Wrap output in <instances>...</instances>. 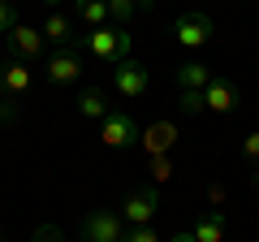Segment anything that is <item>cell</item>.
Masks as SVG:
<instances>
[{"label":"cell","mask_w":259,"mask_h":242,"mask_svg":"<svg viewBox=\"0 0 259 242\" xmlns=\"http://www.w3.org/2000/svg\"><path fill=\"white\" fill-rule=\"evenodd\" d=\"M173 78H177V87H182V91H203V87L212 83L216 74H212V69L203 65V61H182Z\"/></svg>","instance_id":"cell-14"},{"label":"cell","mask_w":259,"mask_h":242,"mask_svg":"<svg viewBox=\"0 0 259 242\" xmlns=\"http://www.w3.org/2000/svg\"><path fill=\"white\" fill-rule=\"evenodd\" d=\"M250 186H255V190H259V169H255V177H250Z\"/></svg>","instance_id":"cell-26"},{"label":"cell","mask_w":259,"mask_h":242,"mask_svg":"<svg viewBox=\"0 0 259 242\" xmlns=\"http://www.w3.org/2000/svg\"><path fill=\"white\" fill-rule=\"evenodd\" d=\"M48 83L52 87H69V83H78L82 78V44H74V48H56L52 56H48Z\"/></svg>","instance_id":"cell-5"},{"label":"cell","mask_w":259,"mask_h":242,"mask_svg":"<svg viewBox=\"0 0 259 242\" xmlns=\"http://www.w3.org/2000/svg\"><path fill=\"white\" fill-rule=\"evenodd\" d=\"M121 242H164V238H160L151 225H139V229H125V238H121Z\"/></svg>","instance_id":"cell-21"},{"label":"cell","mask_w":259,"mask_h":242,"mask_svg":"<svg viewBox=\"0 0 259 242\" xmlns=\"http://www.w3.org/2000/svg\"><path fill=\"white\" fill-rule=\"evenodd\" d=\"M30 242H65V238H61V229H56V225H39V229L30 233Z\"/></svg>","instance_id":"cell-23"},{"label":"cell","mask_w":259,"mask_h":242,"mask_svg":"<svg viewBox=\"0 0 259 242\" xmlns=\"http://www.w3.org/2000/svg\"><path fill=\"white\" fill-rule=\"evenodd\" d=\"M30 83H35V74H30L26 61H18V56H5L0 61V91H5V100H22V95L30 91Z\"/></svg>","instance_id":"cell-8"},{"label":"cell","mask_w":259,"mask_h":242,"mask_svg":"<svg viewBox=\"0 0 259 242\" xmlns=\"http://www.w3.org/2000/svg\"><path fill=\"white\" fill-rule=\"evenodd\" d=\"M44 5H61V0H44Z\"/></svg>","instance_id":"cell-27"},{"label":"cell","mask_w":259,"mask_h":242,"mask_svg":"<svg viewBox=\"0 0 259 242\" xmlns=\"http://www.w3.org/2000/svg\"><path fill=\"white\" fill-rule=\"evenodd\" d=\"M134 5H139V9H151V0H134Z\"/></svg>","instance_id":"cell-25"},{"label":"cell","mask_w":259,"mask_h":242,"mask_svg":"<svg viewBox=\"0 0 259 242\" xmlns=\"http://www.w3.org/2000/svg\"><path fill=\"white\" fill-rule=\"evenodd\" d=\"M160 212V190L156 186H143V190H130L125 204H121V221L130 229H139V225H151Z\"/></svg>","instance_id":"cell-4"},{"label":"cell","mask_w":259,"mask_h":242,"mask_svg":"<svg viewBox=\"0 0 259 242\" xmlns=\"http://www.w3.org/2000/svg\"><path fill=\"white\" fill-rule=\"evenodd\" d=\"M139 121L130 117L125 108H112L108 117L100 121V143L104 147H112V151H125V147H134V143H139Z\"/></svg>","instance_id":"cell-2"},{"label":"cell","mask_w":259,"mask_h":242,"mask_svg":"<svg viewBox=\"0 0 259 242\" xmlns=\"http://www.w3.org/2000/svg\"><path fill=\"white\" fill-rule=\"evenodd\" d=\"M242 156H246V165H255V169H259V130L242 139Z\"/></svg>","instance_id":"cell-22"},{"label":"cell","mask_w":259,"mask_h":242,"mask_svg":"<svg viewBox=\"0 0 259 242\" xmlns=\"http://www.w3.org/2000/svg\"><path fill=\"white\" fill-rule=\"evenodd\" d=\"M168 242H199V238H194V233L186 229V233H173V238H168Z\"/></svg>","instance_id":"cell-24"},{"label":"cell","mask_w":259,"mask_h":242,"mask_svg":"<svg viewBox=\"0 0 259 242\" xmlns=\"http://www.w3.org/2000/svg\"><path fill=\"white\" fill-rule=\"evenodd\" d=\"M168 177H173V165H168V156H151V182H168Z\"/></svg>","instance_id":"cell-19"},{"label":"cell","mask_w":259,"mask_h":242,"mask_svg":"<svg viewBox=\"0 0 259 242\" xmlns=\"http://www.w3.org/2000/svg\"><path fill=\"white\" fill-rule=\"evenodd\" d=\"M0 242H5V233H0Z\"/></svg>","instance_id":"cell-28"},{"label":"cell","mask_w":259,"mask_h":242,"mask_svg":"<svg viewBox=\"0 0 259 242\" xmlns=\"http://www.w3.org/2000/svg\"><path fill=\"white\" fill-rule=\"evenodd\" d=\"M173 35H177V44H182V48L199 52V48L212 39V18H207V13H199V9H186V13H177Z\"/></svg>","instance_id":"cell-6"},{"label":"cell","mask_w":259,"mask_h":242,"mask_svg":"<svg viewBox=\"0 0 259 242\" xmlns=\"http://www.w3.org/2000/svg\"><path fill=\"white\" fill-rule=\"evenodd\" d=\"M134 13H139L134 0H108V26H130Z\"/></svg>","instance_id":"cell-17"},{"label":"cell","mask_w":259,"mask_h":242,"mask_svg":"<svg viewBox=\"0 0 259 242\" xmlns=\"http://www.w3.org/2000/svg\"><path fill=\"white\" fill-rule=\"evenodd\" d=\"M78 44H82L87 56L104 61V65H117V61H125V56H130V26H100V30H87Z\"/></svg>","instance_id":"cell-1"},{"label":"cell","mask_w":259,"mask_h":242,"mask_svg":"<svg viewBox=\"0 0 259 242\" xmlns=\"http://www.w3.org/2000/svg\"><path fill=\"white\" fill-rule=\"evenodd\" d=\"M74 13L87 30H100L108 26V0H74Z\"/></svg>","instance_id":"cell-16"},{"label":"cell","mask_w":259,"mask_h":242,"mask_svg":"<svg viewBox=\"0 0 259 242\" xmlns=\"http://www.w3.org/2000/svg\"><path fill=\"white\" fill-rule=\"evenodd\" d=\"M203 104H207L212 112H238V104H242V91L229 83V78H221V74H216L212 83L203 87Z\"/></svg>","instance_id":"cell-10"},{"label":"cell","mask_w":259,"mask_h":242,"mask_svg":"<svg viewBox=\"0 0 259 242\" xmlns=\"http://www.w3.org/2000/svg\"><path fill=\"white\" fill-rule=\"evenodd\" d=\"M194 238L199 242H225V212L221 208H207V212H199V221H194Z\"/></svg>","instance_id":"cell-15"},{"label":"cell","mask_w":259,"mask_h":242,"mask_svg":"<svg viewBox=\"0 0 259 242\" xmlns=\"http://www.w3.org/2000/svg\"><path fill=\"white\" fill-rule=\"evenodd\" d=\"M44 30L39 26H30V22H18V26L9 30V56H18V61H39V56H44Z\"/></svg>","instance_id":"cell-9"},{"label":"cell","mask_w":259,"mask_h":242,"mask_svg":"<svg viewBox=\"0 0 259 242\" xmlns=\"http://www.w3.org/2000/svg\"><path fill=\"white\" fill-rule=\"evenodd\" d=\"M147 87H151V74H147V65H143L139 56H125V61L112 65V91L117 95L139 100V95H147Z\"/></svg>","instance_id":"cell-3"},{"label":"cell","mask_w":259,"mask_h":242,"mask_svg":"<svg viewBox=\"0 0 259 242\" xmlns=\"http://www.w3.org/2000/svg\"><path fill=\"white\" fill-rule=\"evenodd\" d=\"M74 112L82 121H104L112 112V104H108V95L100 91V87H82V91H78V100H74Z\"/></svg>","instance_id":"cell-12"},{"label":"cell","mask_w":259,"mask_h":242,"mask_svg":"<svg viewBox=\"0 0 259 242\" xmlns=\"http://www.w3.org/2000/svg\"><path fill=\"white\" fill-rule=\"evenodd\" d=\"M177 108H182L186 117H199V112L207 108V104H203V91H182V95H177Z\"/></svg>","instance_id":"cell-18"},{"label":"cell","mask_w":259,"mask_h":242,"mask_svg":"<svg viewBox=\"0 0 259 242\" xmlns=\"http://www.w3.org/2000/svg\"><path fill=\"white\" fill-rule=\"evenodd\" d=\"M125 238V221L121 212H108V208H95L82 221V242H121Z\"/></svg>","instance_id":"cell-7"},{"label":"cell","mask_w":259,"mask_h":242,"mask_svg":"<svg viewBox=\"0 0 259 242\" xmlns=\"http://www.w3.org/2000/svg\"><path fill=\"white\" fill-rule=\"evenodd\" d=\"M18 26V9H13V0H0V35H9Z\"/></svg>","instance_id":"cell-20"},{"label":"cell","mask_w":259,"mask_h":242,"mask_svg":"<svg viewBox=\"0 0 259 242\" xmlns=\"http://www.w3.org/2000/svg\"><path fill=\"white\" fill-rule=\"evenodd\" d=\"M39 30H44V39H48V44H56V48H74V44H78V30H74V22L65 18L61 9H52V13H48Z\"/></svg>","instance_id":"cell-13"},{"label":"cell","mask_w":259,"mask_h":242,"mask_svg":"<svg viewBox=\"0 0 259 242\" xmlns=\"http://www.w3.org/2000/svg\"><path fill=\"white\" fill-rule=\"evenodd\" d=\"M173 143H177V126L173 121H151L147 130L139 134V147L147 151V156H168Z\"/></svg>","instance_id":"cell-11"}]
</instances>
